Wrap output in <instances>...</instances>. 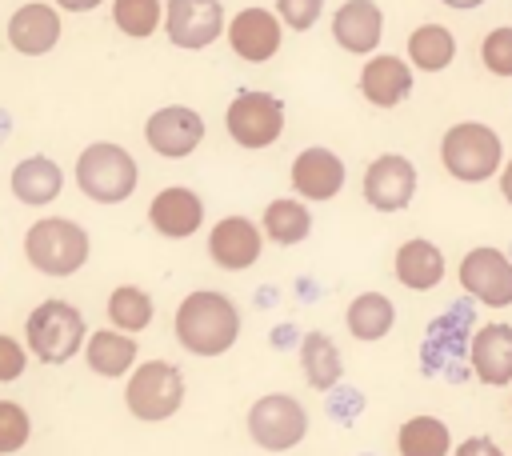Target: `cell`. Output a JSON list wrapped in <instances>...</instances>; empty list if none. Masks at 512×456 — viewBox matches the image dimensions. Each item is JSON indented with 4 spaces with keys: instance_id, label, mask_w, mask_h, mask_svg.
<instances>
[{
    "instance_id": "6da1fadb",
    "label": "cell",
    "mask_w": 512,
    "mask_h": 456,
    "mask_svg": "<svg viewBox=\"0 0 512 456\" xmlns=\"http://www.w3.org/2000/svg\"><path fill=\"white\" fill-rule=\"evenodd\" d=\"M240 336V312L224 292H188L176 308V340L192 356H224Z\"/></svg>"
},
{
    "instance_id": "7a4b0ae2",
    "label": "cell",
    "mask_w": 512,
    "mask_h": 456,
    "mask_svg": "<svg viewBox=\"0 0 512 456\" xmlns=\"http://www.w3.org/2000/svg\"><path fill=\"white\" fill-rule=\"evenodd\" d=\"M24 340H28V352L44 364H64L72 360L84 340H88V328H84V316L76 304L68 300H44L28 312L24 320Z\"/></svg>"
},
{
    "instance_id": "3957f363",
    "label": "cell",
    "mask_w": 512,
    "mask_h": 456,
    "mask_svg": "<svg viewBox=\"0 0 512 456\" xmlns=\"http://www.w3.org/2000/svg\"><path fill=\"white\" fill-rule=\"evenodd\" d=\"M24 256L44 276H72L88 264V232L76 220L44 216L24 232Z\"/></svg>"
},
{
    "instance_id": "277c9868",
    "label": "cell",
    "mask_w": 512,
    "mask_h": 456,
    "mask_svg": "<svg viewBox=\"0 0 512 456\" xmlns=\"http://www.w3.org/2000/svg\"><path fill=\"white\" fill-rule=\"evenodd\" d=\"M440 160H444L448 176H456L464 184H480V180H488V176L500 172L504 144H500L496 128H488L480 120H460V124H452L444 132Z\"/></svg>"
},
{
    "instance_id": "5b68a950",
    "label": "cell",
    "mask_w": 512,
    "mask_h": 456,
    "mask_svg": "<svg viewBox=\"0 0 512 456\" xmlns=\"http://www.w3.org/2000/svg\"><path fill=\"white\" fill-rule=\"evenodd\" d=\"M136 180H140V168L128 156V148H120V144L96 140L76 160V184L96 204H120V200H128L136 192Z\"/></svg>"
},
{
    "instance_id": "8992f818",
    "label": "cell",
    "mask_w": 512,
    "mask_h": 456,
    "mask_svg": "<svg viewBox=\"0 0 512 456\" xmlns=\"http://www.w3.org/2000/svg\"><path fill=\"white\" fill-rule=\"evenodd\" d=\"M184 404V376L176 364L168 360H144L128 372V388H124V408L144 420V424H160L168 416H176Z\"/></svg>"
},
{
    "instance_id": "52a82bcc",
    "label": "cell",
    "mask_w": 512,
    "mask_h": 456,
    "mask_svg": "<svg viewBox=\"0 0 512 456\" xmlns=\"http://www.w3.org/2000/svg\"><path fill=\"white\" fill-rule=\"evenodd\" d=\"M248 436L264 452H288L308 436V412L288 392H268L248 408Z\"/></svg>"
},
{
    "instance_id": "ba28073f",
    "label": "cell",
    "mask_w": 512,
    "mask_h": 456,
    "mask_svg": "<svg viewBox=\"0 0 512 456\" xmlns=\"http://www.w3.org/2000/svg\"><path fill=\"white\" fill-rule=\"evenodd\" d=\"M224 124L240 148H268L284 132V104L272 92H240L228 104Z\"/></svg>"
},
{
    "instance_id": "9c48e42d",
    "label": "cell",
    "mask_w": 512,
    "mask_h": 456,
    "mask_svg": "<svg viewBox=\"0 0 512 456\" xmlns=\"http://www.w3.org/2000/svg\"><path fill=\"white\" fill-rule=\"evenodd\" d=\"M456 276H460V288L472 300H480L488 308H508L512 304V260H508V252H500L492 244H480V248L464 252Z\"/></svg>"
},
{
    "instance_id": "30bf717a",
    "label": "cell",
    "mask_w": 512,
    "mask_h": 456,
    "mask_svg": "<svg viewBox=\"0 0 512 456\" xmlns=\"http://www.w3.org/2000/svg\"><path fill=\"white\" fill-rule=\"evenodd\" d=\"M164 32L176 48L200 52V48L220 40L224 8H220V0H168L164 4Z\"/></svg>"
},
{
    "instance_id": "8fae6325",
    "label": "cell",
    "mask_w": 512,
    "mask_h": 456,
    "mask_svg": "<svg viewBox=\"0 0 512 456\" xmlns=\"http://www.w3.org/2000/svg\"><path fill=\"white\" fill-rule=\"evenodd\" d=\"M416 196V164L400 152H384L364 168V200L376 212H400Z\"/></svg>"
},
{
    "instance_id": "7c38bea8",
    "label": "cell",
    "mask_w": 512,
    "mask_h": 456,
    "mask_svg": "<svg viewBox=\"0 0 512 456\" xmlns=\"http://www.w3.org/2000/svg\"><path fill=\"white\" fill-rule=\"evenodd\" d=\"M144 140L152 152L168 156V160H180L188 152H196V144L204 140V116L196 108H184V104H168L160 112L148 116L144 124Z\"/></svg>"
},
{
    "instance_id": "4fadbf2b",
    "label": "cell",
    "mask_w": 512,
    "mask_h": 456,
    "mask_svg": "<svg viewBox=\"0 0 512 456\" xmlns=\"http://www.w3.org/2000/svg\"><path fill=\"white\" fill-rule=\"evenodd\" d=\"M264 248V232L248 220V216H224L220 224H212L208 236V256L224 268V272H244L260 260Z\"/></svg>"
},
{
    "instance_id": "5bb4252c",
    "label": "cell",
    "mask_w": 512,
    "mask_h": 456,
    "mask_svg": "<svg viewBox=\"0 0 512 456\" xmlns=\"http://www.w3.org/2000/svg\"><path fill=\"white\" fill-rule=\"evenodd\" d=\"M468 364L476 372L480 384L488 388H504L512 384V324H480L468 348Z\"/></svg>"
},
{
    "instance_id": "9a60e30c",
    "label": "cell",
    "mask_w": 512,
    "mask_h": 456,
    "mask_svg": "<svg viewBox=\"0 0 512 456\" xmlns=\"http://www.w3.org/2000/svg\"><path fill=\"white\" fill-rule=\"evenodd\" d=\"M228 44L248 64L272 60L280 52V16H272L268 8H240L228 24Z\"/></svg>"
},
{
    "instance_id": "2e32d148",
    "label": "cell",
    "mask_w": 512,
    "mask_h": 456,
    "mask_svg": "<svg viewBox=\"0 0 512 456\" xmlns=\"http://www.w3.org/2000/svg\"><path fill=\"white\" fill-rule=\"evenodd\" d=\"M148 224L168 240H184L204 224V200L192 188H180V184L160 188L148 200Z\"/></svg>"
},
{
    "instance_id": "e0dca14e",
    "label": "cell",
    "mask_w": 512,
    "mask_h": 456,
    "mask_svg": "<svg viewBox=\"0 0 512 456\" xmlns=\"http://www.w3.org/2000/svg\"><path fill=\"white\" fill-rule=\"evenodd\" d=\"M332 36H336V44L344 52H356V56L372 52L380 44V36H384L380 4L376 0H344L336 8V16H332Z\"/></svg>"
},
{
    "instance_id": "ac0fdd59",
    "label": "cell",
    "mask_w": 512,
    "mask_h": 456,
    "mask_svg": "<svg viewBox=\"0 0 512 456\" xmlns=\"http://www.w3.org/2000/svg\"><path fill=\"white\" fill-rule=\"evenodd\" d=\"M60 40V12L52 4H24L8 20V44L20 56H44Z\"/></svg>"
},
{
    "instance_id": "d6986e66",
    "label": "cell",
    "mask_w": 512,
    "mask_h": 456,
    "mask_svg": "<svg viewBox=\"0 0 512 456\" xmlns=\"http://www.w3.org/2000/svg\"><path fill=\"white\" fill-rule=\"evenodd\" d=\"M292 188L304 200H332L344 188V160L328 148H304L292 160Z\"/></svg>"
},
{
    "instance_id": "ffe728a7",
    "label": "cell",
    "mask_w": 512,
    "mask_h": 456,
    "mask_svg": "<svg viewBox=\"0 0 512 456\" xmlns=\"http://www.w3.org/2000/svg\"><path fill=\"white\" fill-rule=\"evenodd\" d=\"M360 92L368 104L376 108H396L400 100H408L412 92V64L400 56H372L360 72Z\"/></svg>"
},
{
    "instance_id": "44dd1931",
    "label": "cell",
    "mask_w": 512,
    "mask_h": 456,
    "mask_svg": "<svg viewBox=\"0 0 512 456\" xmlns=\"http://www.w3.org/2000/svg\"><path fill=\"white\" fill-rule=\"evenodd\" d=\"M392 272H396V280H400L404 288L428 292V288H436V284L444 280V252H440L432 240L412 236V240H404V244L396 248Z\"/></svg>"
},
{
    "instance_id": "7402d4cb",
    "label": "cell",
    "mask_w": 512,
    "mask_h": 456,
    "mask_svg": "<svg viewBox=\"0 0 512 456\" xmlns=\"http://www.w3.org/2000/svg\"><path fill=\"white\" fill-rule=\"evenodd\" d=\"M64 188V172L48 156H24L12 168V196L20 204H52Z\"/></svg>"
},
{
    "instance_id": "603a6c76",
    "label": "cell",
    "mask_w": 512,
    "mask_h": 456,
    "mask_svg": "<svg viewBox=\"0 0 512 456\" xmlns=\"http://www.w3.org/2000/svg\"><path fill=\"white\" fill-rule=\"evenodd\" d=\"M84 360L96 376H128V368H136V340L128 332L96 328L84 340Z\"/></svg>"
},
{
    "instance_id": "cb8c5ba5",
    "label": "cell",
    "mask_w": 512,
    "mask_h": 456,
    "mask_svg": "<svg viewBox=\"0 0 512 456\" xmlns=\"http://www.w3.org/2000/svg\"><path fill=\"white\" fill-rule=\"evenodd\" d=\"M300 368H304L308 388L332 392V388L340 384V376H344V360H340L336 340L324 336V332H308V336L300 340Z\"/></svg>"
},
{
    "instance_id": "d4e9b609",
    "label": "cell",
    "mask_w": 512,
    "mask_h": 456,
    "mask_svg": "<svg viewBox=\"0 0 512 456\" xmlns=\"http://www.w3.org/2000/svg\"><path fill=\"white\" fill-rule=\"evenodd\" d=\"M344 324H348V332H352L356 340L372 344V340H384V336L392 332L396 308H392V300H388L384 292H360V296L348 304Z\"/></svg>"
},
{
    "instance_id": "484cf974",
    "label": "cell",
    "mask_w": 512,
    "mask_h": 456,
    "mask_svg": "<svg viewBox=\"0 0 512 456\" xmlns=\"http://www.w3.org/2000/svg\"><path fill=\"white\" fill-rule=\"evenodd\" d=\"M396 452L400 456H448L452 432L440 416H408L396 432Z\"/></svg>"
},
{
    "instance_id": "4316f807",
    "label": "cell",
    "mask_w": 512,
    "mask_h": 456,
    "mask_svg": "<svg viewBox=\"0 0 512 456\" xmlns=\"http://www.w3.org/2000/svg\"><path fill=\"white\" fill-rule=\"evenodd\" d=\"M456 60V36L444 24H420L408 36V64L420 72H444Z\"/></svg>"
},
{
    "instance_id": "83f0119b",
    "label": "cell",
    "mask_w": 512,
    "mask_h": 456,
    "mask_svg": "<svg viewBox=\"0 0 512 456\" xmlns=\"http://www.w3.org/2000/svg\"><path fill=\"white\" fill-rule=\"evenodd\" d=\"M260 232H264L268 240L284 244V248H288V244H300V240H308V232H312V212H308L300 200L280 196V200H272V204L264 208Z\"/></svg>"
},
{
    "instance_id": "f1b7e54d",
    "label": "cell",
    "mask_w": 512,
    "mask_h": 456,
    "mask_svg": "<svg viewBox=\"0 0 512 456\" xmlns=\"http://www.w3.org/2000/svg\"><path fill=\"white\" fill-rule=\"evenodd\" d=\"M152 296L144 292V288H136V284H120V288H112V296H108V320L116 324V332H144L148 324H152Z\"/></svg>"
},
{
    "instance_id": "f546056e",
    "label": "cell",
    "mask_w": 512,
    "mask_h": 456,
    "mask_svg": "<svg viewBox=\"0 0 512 456\" xmlns=\"http://www.w3.org/2000/svg\"><path fill=\"white\" fill-rule=\"evenodd\" d=\"M112 20L124 36H152L160 28V0H116L112 4Z\"/></svg>"
},
{
    "instance_id": "4dcf8cb0",
    "label": "cell",
    "mask_w": 512,
    "mask_h": 456,
    "mask_svg": "<svg viewBox=\"0 0 512 456\" xmlns=\"http://www.w3.org/2000/svg\"><path fill=\"white\" fill-rule=\"evenodd\" d=\"M32 436V420L16 400H0V456H12L28 444Z\"/></svg>"
},
{
    "instance_id": "1f68e13d",
    "label": "cell",
    "mask_w": 512,
    "mask_h": 456,
    "mask_svg": "<svg viewBox=\"0 0 512 456\" xmlns=\"http://www.w3.org/2000/svg\"><path fill=\"white\" fill-rule=\"evenodd\" d=\"M480 64L492 76H512V28H492L480 44Z\"/></svg>"
},
{
    "instance_id": "d6a6232c",
    "label": "cell",
    "mask_w": 512,
    "mask_h": 456,
    "mask_svg": "<svg viewBox=\"0 0 512 456\" xmlns=\"http://www.w3.org/2000/svg\"><path fill=\"white\" fill-rule=\"evenodd\" d=\"M324 0H276V12H280V24H288L292 32H304L316 24Z\"/></svg>"
},
{
    "instance_id": "836d02e7",
    "label": "cell",
    "mask_w": 512,
    "mask_h": 456,
    "mask_svg": "<svg viewBox=\"0 0 512 456\" xmlns=\"http://www.w3.org/2000/svg\"><path fill=\"white\" fill-rule=\"evenodd\" d=\"M24 368H28V352H24L12 336H4V332H0V384L20 380V376H24Z\"/></svg>"
},
{
    "instance_id": "e575fe53",
    "label": "cell",
    "mask_w": 512,
    "mask_h": 456,
    "mask_svg": "<svg viewBox=\"0 0 512 456\" xmlns=\"http://www.w3.org/2000/svg\"><path fill=\"white\" fill-rule=\"evenodd\" d=\"M448 456H504V452H500V444L488 440V436H468V440H460Z\"/></svg>"
},
{
    "instance_id": "d590c367",
    "label": "cell",
    "mask_w": 512,
    "mask_h": 456,
    "mask_svg": "<svg viewBox=\"0 0 512 456\" xmlns=\"http://www.w3.org/2000/svg\"><path fill=\"white\" fill-rule=\"evenodd\" d=\"M96 4H104V0H56V8H64V12H92Z\"/></svg>"
},
{
    "instance_id": "8d00e7d4",
    "label": "cell",
    "mask_w": 512,
    "mask_h": 456,
    "mask_svg": "<svg viewBox=\"0 0 512 456\" xmlns=\"http://www.w3.org/2000/svg\"><path fill=\"white\" fill-rule=\"evenodd\" d=\"M500 192H504V200L512 204V160H508L504 172H500Z\"/></svg>"
},
{
    "instance_id": "74e56055",
    "label": "cell",
    "mask_w": 512,
    "mask_h": 456,
    "mask_svg": "<svg viewBox=\"0 0 512 456\" xmlns=\"http://www.w3.org/2000/svg\"><path fill=\"white\" fill-rule=\"evenodd\" d=\"M448 8H460V12H468V8H480L484 0H444Z\"/></svg>"
},
{
    "instance_id": "f35d334b",
    "label": "cell",
    "mask_w": 512,
    "mask_h": 456,
    "mask_svg": "<svg viewBox=\"0 0 512 456\" xmlns=\"http://www.w3.org/2000/svg\"><path fill=\"white\" fill-rule=\"evenodd\" d=\"M508 404H512V396H508Z\"/></svg>"
}]
</instances>
